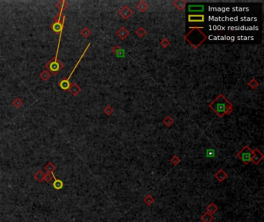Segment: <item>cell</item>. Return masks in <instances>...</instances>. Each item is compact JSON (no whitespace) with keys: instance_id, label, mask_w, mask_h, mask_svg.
Here are the masks:
<instances>
[{"instance_id":"9c48e42d","label":"cell","mask_w":264,"mask_h":222,"mask_svg":"<svg viewBox=\"0 0 264 222\" xmlns=\"http://www.w3.org/2000/svg\"><path fill=\"white\" fill-rule=\"evenodd\" d=\"M68 90H69V92L71 93V94L72 95V96L75 97V96H77V95L79 94V93L81 91V88L80 86H78L77 84H75V83H73V84H71Z\"/></svg>"},{"instance_id":"2e32d148","label":"cell","mask_w":264,"mask_h":222,"mask_svg":"<svg viewBox=\"0 0 264 222\" xmlns=\"http://www.w3.org/2000/svg\"><path fill=\"white\" fill-rule=\"evenodd\" d=\"M44 176L45 174L44 173V171H41V170H40V171H37L35 174H34L33 177L35 178L37 181L40 183L42 182V181H44Z\"/></svg>"},{"instance_id":"ba28073f","label":"cell","mask_w":264,"mask_h":222,"mask_svg":"<svg viewBox=\"0 0 264 222\" xmlns=\"http://www.w3.org/2000/svg\"><path fill=\"white\" fill-rule=\"evenodd\" d=\"M119 15L122 16L124 19H128L132 15H133V11L132 9L128 7L127 6H125L119 10Z\"/></svg>"},{"instance_id":"d4e9b609","label":"cell","mask_w":264,"mask_h":222,"mask_svg":"<svg viewBox=\"0 0 264 222\" xmlns=\"http://www.w3.org/2000/svg\"><path fill=\"white\" fill-rule=\"evenodd\" d=\"M91 34V31L88 28V27H84L81 31V35H83L84 38L89 37Z\"/></svg>"},{"instance_id":"ffe728a7","label":"cell","mask_w":264,"mask_h":222,"mask_svg":"<svg viewBox=\"0 0 264 222\" xmlns=\"http://www.w3.org/2000/svg\"><path fill=\"white\" fill-rule=\"evenodd\" d=\"M51 73H50L49 71L47 70H43L42 72L40 73V77L44 80V81H47V80L51 78Z\"/></svg>"},{"instance_id":"5b68a950","label":"cell","mask_w":264,"mask_h":222,"mask_svg":"<svg viewBox=\"0 0 264 222\" xmlns=\"http://www.w3.org/2000/svg\"><path fill=\"white\" fill-rule=\"evenodd\" d=\"M253 152L249 146H245L237 154V157L245 164H249L252 161Z\"/></svg>"},{"instance_id":"ac0fdd59","label":"cell","mask_w":264,"mask_h":222,"mask_svg":"<svg viewBox=\"0 0 264 222\" xmlns=\"http://www.w3.org/2000/svg\"><path fill=\"white\" fill-rule=\"evenodd\" d=\"M218 210V207L217 205H215V204H214V203H211V204L208 205L206 207L207 211L206 212H209V213L211 214H215V212H217Z\"/></svg>"},{"instance_id":"f1b7e54d","label":"cell","mask_w":264,"mask_h":222,"mask_svg":"<svg viewBox=\"0 0 264 222\" xmlns=\"http://www.w3.org/2000/svg\"><path fill=\"white\" fill-rule=\"evenodd\" d=\"M136 34H137L139 37H143L146 34V31H145V29L143 27H140V28L137 29V30L136 31Z\"/></svg>"},{"instance_id":"4316f807","label":"cell","mask_w":264,"mask_h":222,"mask_svg":"<svg viewBox=\"0 0 264 222\" xmlns=\"http://www.w3.org/2000/svg\"><path fill=\"white\" fill-rule=\"evenodd\" d=\"M164 125L166 126V127H171L173 123H174V121L171 117H166V118L164 120Z\"/></svg>"},{"instance_id":"7c38bea8","label":"cell","mask_w":264,"mask_h":222,"mask_svg":"<svg viewBox=\"0 0 264 222\" xmlns=\"http://www.w3.org/2000/svg\"><path fill=\"white\" fill-rule=\"evenodd\" d=\"M116 35H117L121 40H125V39H126V38L128 37V35H129V32L127 30L125 27H121V28L117 31Z\"/></svg>"},{"instance_id":"4dcf8cb0","label":"cell","mask_w":264,"mask_h":222,"mask_svg":"<svg viewBox=\"0 0 264 222\" xmlns=\"http://www.w3.org/2000/svg\"><path fill=\"white\" fill-rule=\"evenodd\" d=\"M258 85H259V83L255 79H253L249 83V86H250L252 89H256L258 86Z\"/></svg>"},{"instance_id":"7a4b0ae2","label":"cell","mask_w":264,"mask_h":222,"mask_svg":"<svg viewBox=\"0 0 264 222\" xmlns=\"http://www.w3.org/2000/svg\"><path fill=\"white\" fill-rule=\"evenodd\" d=\"M202 29L203 27H191L190 32L185 35V40L194 48H198L207 39L206 35L202 33Z\"/></svg>"},{"instance_id":"9a60e30c","label":"cell","mask_w":264,"mask_h":222,"mask_svg":"<svg viewBox=\"0 0 264 222\" xmlns=\"http://www.w3.org/2000/svg\"><path fill=\"white\" fill-rule=\"evenodd\" d=\"M187 4V1L185 0H176L173 2V5L175 6L176 8L179 9L180 11H182L185 8Z\"/></svg>"},{"instance_id":"5bb4252c","label":"cell","mask_w":264,"mask_h":222,"mask_svg":"<svg viewBox=\"0 0 264 222\" xmlns=\"http://www.w3.org/2000/svg\"><path fill=\"white\" fill-rule=\"evenodd\" d=\"M188 11L191 13H198L204 11V6L202 5H190L188 6Z\"/></svg>"},{"instance_id":"8992f818","label":"cell","mask_w":264,"mask_h":222,"mask_svg":"<svg viewBox=\"0 0 264 222\" xmlns=\"http://www.w3.org/2000/svg\"><path fill=\"white\" fill-rule=\"evenodd\" d=\"M65 15H63V19L60 22H53V23L51 26V28L56 33H60L63 32L65 28Z\"/></svg>"},{"instance_id":"7402d4cb","label":"cell","mask_w":264,"mask_h":222,"mask_svg":"<svg viewBox=\"0 0 264 222\" xmlns=\"http://www.w3.org/2000/svg\"><path fill=\"white\" fill-rule=\"evenodd\" d=\"M56 6H57L58 9H60V10H61V9H62V10H65V9H66L68 7V4H67V2L66 1H65V0H60V1H59V2L56 4Z\"/></svg>"},{"instance_id":"d6a6232c","label":"cell","mask_w":264,"mask_h":222,"mask_svg":"<svg viewBox=\"0 0 264 222\" xmlns=\"http://www.w3.org/2000/svg\"><path fill=\"white\" fill-rule=\"evenodd\" d=\"M215 155V152L214 150H211V149L207 150V151H206L207 157H214Z\"/></svg>"},{"instance_id":"603a6c76","label":"cell","mask_w":264,"mask_h":222,"mask_svg":"<svg viewBox=\"0 0 264 222\" xmlns=\"http://www.w3.org/2000/svg\"><path fill=\"white\" fill-rule=\"evenodd\" d=\"M112 52H113L116 56H117L118 57L119 56V57H122V56H124V53H123V50H122V49L120 48L119 46H116L112 49Z\"/></svg>"},{"instance_id":"30bf717a","label":"cell","mask_w":264,"mask_h":222,"mask_svg":"<svg viewBox=\"0 0 264 222\" xmlns=\"http://www.w3.org/2000/svg\"><path fill=\"white\" fill-rule=\"evenodd\" d=\"M215 177L217 179L219 182H223L227 177H228V174L223 171L222 169L218 170V171L215 174Z\"/></svg>"},{"instance_id":"cb8c5ba5","label":"cell","mask_w":264,"mask_h":222,"mask_svg":"<svg viewBox=\"0 0 264 222\" xmlns=\"http://www.w3.org/2000/svg\"><path fill=\"white\" fill-rule=\"evenodd\" d=\"M45 171L47 172V173H50V174H52L54 171V170L56 169V167L51 162H48V163L46 164V166L44 167Z\"/></svg>"},{"instance_id":"3957f363","label":"cell","mask_w":264,"mask_h":222,"mask_svg":"<svg viewBox=\"0 0 264 222\" xmlns=\"http://www.w3.org/2000/svg\"><path fill=\"white\" fill-rule=\"evenodd\" d=\"M64 66H64V64H63L60 60L55 59L54 58H52V59L45 65L46 70L49 71L51 74L54 75V76H56V75L58 74V73L64 68Z\"/></svg>"},{"instance_id":"6da1fadb","label":"cell","mask_w":264,"mask_h":222,"mask_svg":"<svg viewBox=\"0 0 264 222\" xmlns=\"http://www.w3.org/2000/svg\"><path fill=\"white\" fill-rule=\"evenodd\" d=\"M209 106L220 117L225 114H230L233 110L231 103L222 94L218 95L210 104Z\"/></svg>"},{"instance_id":"1f68e13d","label":"cell","mask_w":264,"mask_h":222,"mask_svg":"<svg viewBox=\"0 0 264 222\" xmlns=\"http://www.w3.org/2000/svg\"><path fill=\"white\" fill-rule=\"evenodd\" d=\"M160 44H161V46H162L164 48L166 49L169 46V45L171 44V42H170L166 38H164V39L160 42Z\"/></svg>"},{"instance_id":"484cf974","label":"cell","mask_w":264,"mask_h":222,"mask_svg":"<svg viewBox=\"0 0 264 222\" xmlns=\"http://www.w3.org/2000/svg\"><path fill=\"white\" fill-rule=\"evenodd\" d=\"M22 104H23V102H22V100L20 99V98H19V97H16V99L13 101V105L16 108L21 107Z\"/></svg>"},{"instance_id":"277c9868","label":"cell","mask_w":264,"mask_h":222,"mask_svg":"<svg viewBox=\"0 0 264 222\" xmlns=\"http://www.w3.org/2000/svg\"><path fill=\"white\" fill-rule=\"evenodd\" d=\"M91 46V44L89 43V44L88 45V46L86 47V49H85V50L84 51V53H83V54L81 55V56L80 57V59H78V61L77 62V63H76V65L74 66V67L73 68V70H72V71H71V73H70V75H69L68 77H67V78H64V79H62L61 80H60V82H59V84H58V85H59V86H60L61 90H68L69 87H70V85H71V83H70V81H69V79H70V78L71 77L72 74L74 73V70H75V69L77 68V66H78V65L79 64V63L81 62V59L83 58L84 55L85 54V53H86V51L88 50V49L89 46Z\"/></svg>"},{"instance_id":"f546056e","label":"cell","mask_w":264,"mask_h":222,"mask_svg":"<svg viewBox=\"0 0 264 222\" xmlns=\"http://www.w3.org/2000/svg\"><path fill=\"white\" fill-rule=\"evenodd\" d=\"M171 162L172 164H173L174 165V166H176V165H178V164L180 163V159L179 158V157H178L177 156V155H174V156H173V157H172V158L171 159Z\"/></svg>"},{"instance_id":"8fae6325","label":"cell","mask_w":264,"mask_h":222,"mask_svg":"<svg viewBox=\"0 0 264 222\" xmlns=\"http://www.w3.org/2000/svg\"><path fill=\"white\" fill-rule=\"evenodd\" d=\"M188 21L191 22H204V15H189Z\"/></svg>"},{"instance_id":"44dd1931","label":"cell","mask_w":264,"mask_h":222,"mask_svg":"<svg viewBox=\"0 0 264 222\" xmlns=\"http://www.w3.org/2000/svg\"><path fill=\"white\" fill-rule=\"evenodd\" d=\"M143 202L146 204L148 206H150L155 202V199L153 198V196H151L150 194H147L144 198H143Z\"/></svg>"},{"instance_id":"52a82bcc","label":"cell","mask_w":264,"mask_h":222,"mask_svg":"<svg viewBox=\"0 0 264 222\" xmlns=\"http://www.w3.org/2000/svg\"><path fill=\"white\" fill-rule=\"evenodd\" d=\"M253 157H252V161L253 163L255 164H260L261 161H263V159L264 156L263 154L260 152V150L258 149H255L254 150H253Z\"/></svg>"},{"instance_id":"83f0119b","label":"cell","mask_w":264,"mask_h":222,"mask_svg":"<svg viewBox=\"0 0 264 222\" xmlns=\"http://www.w3.org/2000/svg\"><path fill=\"white\" fill-rule=\"evenodd\" d=\"M103 111H104V113L105 114L108 115V116H110V115L113 113V108L111 106H106L104 108Z\"/></svg>"},{"instance_id":"d6986e66","label":"cell","mask_w":264,"mask_h":222,"mask_svg":"<svg viewBox=\"0 0 264 222\" xmlns=\"http://www.w3.org/2000/svg\"><path fill=\"white\" fill-rule=\"evenodd\" d=\"M136 7H137V9L139 11H140L141 13H144V12L149 8V5L147 4V2H145L144 1H141V2L136 6Z\"/></svg>"},{"instance_id":"4fadbf2b","label":"cell","mask_w":264,"mask_h":222,"mask_svg":"<svg viewBox=\"0 0 264 222\" xmlns=\"http://www.w3.org/2000/svg\"><path fill=\"white\" fill-rule=\"evenodd\" d=\"M51 174H52V177H53V178L54 179V181H53V188L56 190H60L63 187H64V183H63V181L61 180H60V179H58V178L56 177L53 173H52Z\"/></svg>"},{"instance_id":"836d02e7","label":"cell","mask_w":264,"mask_h":222,"mask_svg":"<svg viewBox=\"0 0 264 222\" xmlns=\"http://www.w3.org/2000/svg\"><path fill=\"white\" fill-rule=\"evenodd\" d=\"M52 174H50V173H47V174H45V176H44V181H46L47 183H50L52 180Z\"/></svg>"},{"instance_id":"e0dca14e","label":"cell","mask_w":264,"mask_h":222,"mask_svg":"<svg viewBox=\"0 0 264 222\" xmlns=\"http://www.w3.org/2000/svg\"><path fill=\"white\" fill-rule=\"evenodd\" d=\"M201 220L203 222H211L214 220V217L212 214L209 212H205L203 215L201 217Z\"/></svg>"}]
</instances>
